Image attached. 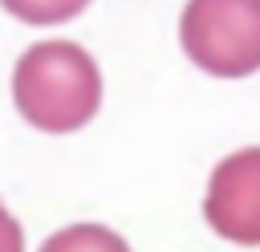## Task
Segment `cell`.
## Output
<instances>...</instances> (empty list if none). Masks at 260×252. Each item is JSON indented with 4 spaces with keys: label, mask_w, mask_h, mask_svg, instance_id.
Returning <instances> with one entry per match:
<instances>
[{
    "label": "cell",
    "mask_w": 260,
    "mask_h": 252,
    "mask_svg": "<svg viewBox=\"0 0 260 252\" xmlns=\"http://www.w3.org/2000/svg\"><path fill=\"white\" fill-rule=\"evenodd\" d=\"M12 102L20 118L45 134L81 130L102 106V73L73 41L32 45L12 73Z\"/></svg>",
    "instance_id": "cell-1"
},
{
    "label": "cell",
    "mask_w": 260,
    "mask_h": 252,
    "mask_svg": "<svg viewBox=\"0 0 260 252\" xmlns=\"http://www.w3.org/2000/svg\"><path fill=\"white\" fill-rule=\"evenodd\" d=\"M179 41L199 69L248 77L260 69V0H187Z\"/></svg>",
    "instance_id": "cell-2"
},
{
    "label": "cell",
    "mask_w": 260,
    "mask_h": 252,
    "mask_svg": "<svg viewBox=\"0 0 260 252\" xmlns=\"http://www.w3.org/2000/svg\"><path fill=\"white\" fill-rule=\"evenodd\" d=\"M203 215L223 240L244 248L260 244V146H244L211 171Z\"/></svg>",
    "instance_id": "cell-3"
},
{
    "label": "cell",
    "mask_w": 260,
    "mask_h": 252,
    "mask_svg": "<svg viewBox=\"0 0 260 252\" xmlns=\"http://www.w3.org/2000/svg\"><path fill=\"white\" fill-rule=\"evenodd\" d=\"M41 252H130V244L102 224H73V228H61L57 236H49L41 244Z\"/></svg>",
    "instance_id": "cell-4"
},
{
    "label": "cell",
    "mask_w": 260,
    "mask_h": 252,
    "mask_svg": "<svg viewBox=\"0 0 260 252\" xmlns=\"http://www.w3.org/2000/svg\"><path fill=\"white\" fill-rule=\"evenodd\" d=\"M89 0H4V8L24 24H61L73 20Z\"/></svg>",
    "instance_id": "cell-5"
},
{
    "label": "cell",
    "mask_w": 260,
    "mask_h": 252,
    "mask_svg": "<svg viewBox=\"0 0 260 252\" xmlns=\"http://www.w3.org/2000/svg\"><path fill=\"white\" fill-rule=\"evenodd\" d=\"M0 252H24V232H20V224L8 215L4 203H0Z\"/></svg>",
    "instance_id": "cell-6"
}]
</instances>
